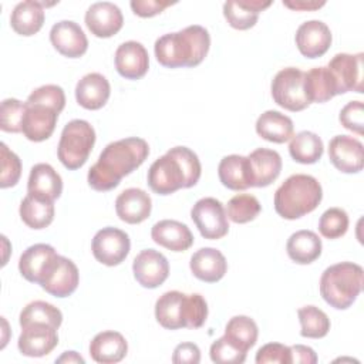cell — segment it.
Masks as SVG:
<instances>
[{
  "instance_id": "obj_1",
  "label": "cell",
  "mask_w": 364,
  "mask_h": 364,
  "mask_svg": "<svg viewBox=\"0 0 364 364\" xmlns=\"http://www.w3.org/2000/svg\"><path fill=\"white\" fill-rule=\"evenodd\" d=\"M149 155L145 139L129 136L109 142L88 171V185L98 192L117 188L121 179L144 164Z\"/></svg>"
},
{
  "instance_id": "obj_2",
  "label": "cell",
  "mask_w": 364,
  "mask_h": 364,
  "mask_svg": "<svg viewBox=\"0 0 364 364\" xmlns=\"http://www.w3.org/2000/svg\"><path fill=\"white\" fill-rule=\"evenodd\" d=\"M202 166L198 155L188 146H173L154 161L146 181L158 195H171L181 188H192L200 178Z\"/></svg>"
},
{
  "instance_id": "obj_3",
  "label": "cell",
  "mask_w": 364,
  "mask_h": 364,
  "mask_svg": "<svg viewBox=\"0 0 364 364\" xmlns=\"http://www.w3.org/2000/svg\"><path fill=\"white\" fill-rule=\"evenodd\" d=\"M210 47L208 30L199 24L188 26L176 33L156 38L154 51L158 63L168 68L196 67L203 61Z\"/></svg>"
},
{
  "instance_id": "obj_4",
  "label": "cell",
  "mask_w": 364,
  "mask_h": 364,
  "mask_svg": "<svg viewBox=\"0 0 364 364\" xmlns=\"http://www.w3.org/2000/svg\"><path fill=\"white\" fill-rule=\"evenodd\" d=\"M208 317L206 300L199 293L185 294L171 290L161 294L155 303V318L168 330L199 328Z\"/></svg>"
},
{
  "instance_id": "obj_5",
  "label": "cell",
  "mask_w": 364,
  "mask_h": 364,
  "mask_svg": "<svg viewBox=\"0 0 364 364\" xmlns=\"http://www.w3.org/2000/svg\"><path fill=\"white\" fill-rule=\"evenodd\" d=\"M321 198L323 189L314 176L294 173L274 192V210L283 219L294 220L313 212Z\"/></svg>"
},
{
  "instance_id": "obj_6",
  "label": "cell",
  "mask_w": 364,
  "mask_h": 364,
  "mask_svg": "<svg viewBox=\"0 0 364 364\" xmlns=\"http://www.w3.org/2000/svg\"><path fill=\"white\" fill-rule=\"evenodd\" d=\"M364 282L363 267L353 262L328 266L320 277V294L337 310L348 309L360 294Z\"/></svg>"
},
{
  "instance_id": "obj_7",
  "label": "cell",
  "mask_w": 364,
  "mask_h": 364,
  "mask_svg": "<svg viewBox=\"0 0 364 364\" xmlns=\"http://www.w3.org/2000/svg\"><path fill=\"white\" fill-rule=\"evenodd\" d=\"M95 144V131L85 119H73L61 131L57 146L60 162L70 171L81 168Z\"/></svg>"
},
{
  "instance_id": "obj_8",
  "label": "cell",
  "mask_w": 364,
  "mask_h": 364,
  "mask_svg": "<svg viewBox=\"0 0 364 364\" xmlns=\"http://www.w3.org/2000/svg\"><path fill=\"white\" fill-rule=\"evenodd\" d=\"M274 102L287 111H303L310 105L304 92V73L297 67L282 68L272 80Z\"/></svg>"
},
{
  "instance_id": "obj_9",
  "label": "cell",
  "mask_w": 364,
  "mask_h": 364,
  "mask_svg": "<svg viewBox=\"0 0 364 364\" xmlns=\"http://www.w3.org/2000/svg\"><path fill=\"white\" fill-rule=\"evenodd\" d=\"M80 282L78 267L68 257L55 255L40 276L38 284L54 297L71 296Z\"/></svg>"
},
{
  "instance_id": "obj_10",
  "label": "cell",
  "mask_w": 364,
  "mask_h": 364,
  "mask_svg": "<svg viewBox=\"0 0 364 364\" xmlns=\"http://www.w3.org/2000/svg\"><path fill=\"white\" fill-rule=\"evenodd\" d=\"M191 218L205 239H222L229 232L223 203L216 198H202L191 209Z\"/></svg>"
},
{
  "instance_id": "obj_11",
  "label": "cell",
  "mask_w": 364,
  "mask_h": 364,
  "mask_svg": "<svg viewBox=\"0 0 364 364\" xmlns=\"http://www.w3.org/2000/svg\"><path fill=\"white\" fill-rule=\"evenodd\" d=\"M129 236L112 226L102 228L92 239L91 250L97 262L105 266H117L125 260L129 253Z\"/></svg>"
},
{
  "instance_id": "obj_12",
  "label": "cell",
  "mask_w": 364,
  "mask_h": 364,
  "mask_svg": "<svg viewBox=\"0 0 364 364\" xmlns=\"http://www.w3.org/2000/svg\"><path fill=\"white\" fill-rule=\"evenodd\" d=\"M24 104L26 111L21 127L23 135L33 142H41L48 139L55 129L60 111L43 102L26 101Z\"/></svg>"
},
{
  "instance_id": "obj_13",
  "label": "cell",
  "mask_w": 364,
  "mask_h": 364,
  "mask_svg": "<svg viewBox=\"0 0 364 364\" xmlns=\"http://www.w3.org/2000/svg\"><path fill=\"white\" fill-rule=\"evenodd\" d=\"M327 68L334 78L337 94L363 92V53H338L328 61Z\"/></svg>"
},
{
  "instance_id": "obj_14",
  "label": "cell",
  "mask_w": 364,
  "mask_h": 364,
  "mask_svg": "<svg viewBox=\"0 0 364 364\" xmlns=\"http://www.w3.org/2000/svg\"><path fill=\"white\" fill-rule=\"evenodd\" d=\"M57 327L47 323H28L21 327L17 347L23 355L44 357L58 344Z\"/></svg>"
},
{
  "instance_id": "obj_15",
  "label": "cell",
  "mask_w": 364,
  "mask_h": 364,
  "mask_svg": "<svg viewBox=\"0 0 364 364\" xmlns=\"http://www.w3.org/2000/svg\"><path fill=\"white\" fill-rule=\"evenodd\" d=\"M135 280L145 289H156L169 276L168 259L155 249H145L132 262Z\"/></svg>"
},
{
  "instance_id": "obj_16",
  "label": "cell",
  "mask_w": 364,
  "mask_h": 364,
  "mask_svg": "<svg viewBox=\"0 0 364 364\" xmlns=\"http://www.w3.org/2000/svg\"><path fill=\"white\" fill-rule=\"evenodd\" d=\"M331 164L344 173H357L364 165L363 144L350 135H336L328 142Z\"/></svg>"
},
{
  "instance_id": "obj_17",
  "label": "cell",
  "mask_w": 364,
  "mask_h": 364,
  "mask_svg": "<svg viewBox=\"0 0 364 364\" xmlns=\"http://www.w3.org/2000/svg\"><path fill=\"white\" fill-rule=\"evenodd\" d=\"M296 46L301 55L307 58H317L327 53L331 46V31L321 20H309L296 30Z\"/></svg>"
},
{
  "instance_id": "obj_18",
  "label": "cell",
  "mask_w": 364,
  "mask_h": 364,
  "mask_svg": "<svg viewBox=\"0 0 364 364\" xmlns=\"http://www.w3.org/2000/svg\"><path fill=\"white\" fill-rule=\"evenodd\" d=\"M85 26L100 38H108L117 34L124 24L122 11L111 1L92 3L85 11Z\"/></svg>"
},
{
  "instance_id": "obj_19",
  "label": "cell",
  "mask_w": 364,
  "mask_h": 364,
  "mask_svg": "<svg viewBox=\"0 0 364 364\" xmlns=\"http://www.w3.org/2000/svg\"><path fill=\"white\" fill-rule=\"evenodd\" d=\"M50 41L60 54L68 58H78L88 48L85 33L73 20L57 21L50 30Z\"/></svg>"
},
{
  "instance_id": "obj_20",
  "label": "cell",
  "mask_w": 364,
  "mask_h": 364,
  "mask_svg": "<svg viewBox=\"0 0 364 364\" xmlns=\"http://www.w3.org/2000/svg\"><path fill=\"white\" fill-rule=\"evenodd\" d=\"M115 68L118 74L127 80L142 78L149 67V57L146 48L134 40L118 46L115 51Z\"/></svg>"
},
{
  "instance_id": "obj_21",
  "label": "cell",
  "mask_w": 364,
  "mask_h": 364,
  "mask_svg": "<svg viewBox=\"0 0 364 364\" xmlns=\"http://www.w3.org/2000/svg\"><path fill=\"white\" fill-rule=\"evenodd\" d=\"M250 185L256 188L269 186L277 179L282 171V158L279 152L269 148H257L247 156Z\"/></svg>"
},
{
  "instance_id": "obj_22",
  "label": "cell",
  "mask_w": 364,
  "mask_h": 364,
  "mask_svg": "<svg viewBox=\"0 0 364 364\" xmlns=\"http://www.w3.org/2000/svg\"><path fill=\"white\" fill-rule=\"evenodd\" d=\"M152 209L151 196L139 188H128L115 199L117 216L129 225H136L148 219Z\"/></svg>"
},
{
  "instance_id": "obj_23",
  "label": "cell",
  "mask_w": 364,
  "mask_h": 364,
  "mask_svg": "<svg viewBox=\"0 0 364 364\" xmlns=\"http://www.w3.org/2000/svg\"><path fill=\"white\" fill-rule=\"evenodd\" d=\"M152 240L172 252H185L193 245L191 229L178 220L164 219L156 222L151 229Z\"/></svg>"
},
{
  "instance_id": "obj_24",
  "label": "cell",
  "mask_w": 364,
  "mask_h": 364,
  "mask_svg": "<svg viewBox=\"0 0 364 364\" xmlns=\"http://www.w3.org/2000/svg\"><path fill=\"white\" fill-rule=\"evenodd\" d=\"M189 267L196 279L206 283H216L225 276L228 262L220 250L215 247H200L191 256Z\"/></svg>"
},
{
  "instance_id": "obj_25",
  "label": "cell",
  "mask_w": 364,
  "mask_h": 364,
  "mask_svg": "<svg viewBox=\"0 0 364 364\" xmlns=\"http://www.w3.org/2000/svg\"><path fill=\"white\" fill-rule=\"evenodd\" d=\"M111 94L108 80L100 73L85 74L75 85V100L85 109L102 108Z\"/></svg>"
},
{
  "instance_id": "obj_26",
  "label": "cell",
  "mask_w": 364,
  "mask_h": 364,
  "mask_svg": "<svg viewBox=\"0 0 364 364\" xmlns=\"http://www.w3.org/2000/svg\"><path fill=\"white\" fill-rule=\"evenodd\" d=\"M63 192V179L58 172L48 164H36L30 169L28 182H27V193L47 199L55 200L60 198Z\"/></svg>"
},
{
  "instance_id": "obj_27",
  "label": "cell",
  "mask_w": 364,
  "mask_h": 364,
  "mask_svg": "<svg viewBox=\"0 0 364 364\" xmlns=\"http://www.w3.org/2000/svg\"><path fill=\"white\" fill-rule=\"evenodd\" d=\"M128 351L125 337L112 330L98 333L90 343V355L95 363L114 364L119 363Z\"/></svg>"
},
{
  "instance_id": "obj_28",
  "label": "cell",
  "mask_w": 364,
  "mask_h": 364,
  "mask_svg": "<svg viewBox=\"0 0 364 364\" xmlns=\"http://www.w3.org/2000/svg\"><path fill=\"white\" fill-rule=\"evenodd\" d=\"M44 3L26 0L14 6L10 14V26L20 36H34L44 24Z\"/></svg>"
},
{
  "instance_id": "obj_29",
  "label": "cell",
  "mask_w": 364,
  "mask_h": 364,
  "mask_svg": "<svg viewBox=\"0 0 364 364\" xmlns=\"http://www.w3.org/2000/svg\"><path fill=\"white\" fill-rule=\"evenodd\" d=\"M270 4L272 1L263 0H229L223 4V16L230 27L247 30L257 23L260 11Z\"/></svg>"
},
{
  "instance_id": "obj_30",
  "label": "cell",
  "mask_w": 364,
  "mask_h": 364,
  "mask_svg": "<svg viewBox=\"0 0 364 364\" xmlns=\"http://www.w3.org/2000/svg\"><path fill=\"white\" fill-rule=\"evenodd\" d=\"M321 239L313 230L301 229L290 235L286 250L289 257L299 264H310L321 255Z\"/></svg>"
},
{
  "instance_id": "obj_31",
  "label": "cell",
  "mask_w": 364,
  "mask_h": 364,
  "mask_svg": "<svg viewBox=\"0 0 364 364\" xmlns=\"http://www.w3.org/2000/svg\"><path fill=\"white\" fill-rule=\"evenodd\" d=\"M294 131L293 121L274 109L264 111L256 121V132L259 136L269 142L283 144L291 139Z\"/></svg>"
},
{
  "instance_id": "obj_32",
  "label": "cell",
  "mask_w": 364,
  "mask_h": 364,
  "mask_svg": "<svg viewBox=\"0 0 364 364\" xmlns=\"http://www.w3.org/2000/svg\"><path fill=\"white\" fill-rule=\"evenodd\" d=\"M218 176L222 185L232 191H245L252 186L247 158L242 155L223 156L218 166Z\"/></svg>"
},
{
  "instance_id": "obj_33",
  "label": "cell",
  "mask_w": 364,
  "mask_h": 364,
  "mask_svg": "<svg viewBox=\"0 0 364 364\" xmlns=\"http://www.w3.org/2000/svg\"><path fill=\"white\" fill-rule=\"evenodd\" d=\"M55 255V249L47 243H36L28 246L18 259V270L21 276L27 282L38 283L46 266Z\"/></svg>"
},
{
  "instance_id": "obj_34",
  "label": "cell",
  "mask_w": 364,
  "mask_h": 364,
  "mask_svg": "<svg viewBox=\"0 0 364 364\" xmlns=\"http://www.w3.org/2000/svg\"><path fill=\"white\" fill-rule=\"evenodd\" d=\"M304 92L309 102H327L337 95L334 78L327 67H314L304 73Z\"/></svg>"
},
{
  "instance_id": "obj_35",
  "label": "cell",
  "mask_w": 364,
  "mask_h": 364,
  "mask_svg": "<svg viewBox=\"0 0 364 364\" xmlns=\"http://www.w3.org/2000/svg\"><path fill=\"white\" fill-rule=\"evenodd\" d=\"M20 218L31 229H44L54 219V202L28 195L20 203Z\"/></svg>"
},
{
  "instance_id": "obj_36",
  "label": "cell",
  "mask_w": 364,
  "mask_h": 364,
  "mask_svg": "<svg viewBox=\"0 0 364 364\" xmlns=\"http://www.w3.org/2000/svg\"><path fill=\"white\" fill-rule=\"evenodd\" d=\"M324 151L321 138L311 131H301L291 136L289 144L290 156L299 164H314L317 162Z\"/></svg>"
},
{
  "instance_id": "obj_37",
  "label": "cell",
  "mask_w": 364,
  "mask_h": 364,
  "mask_svg": "<svg viewBox=\"0 0 364 364\" xmlns=\"http://www.w3.org/2000/svg\"><path fill=\"white\" fill-rule=\"evenodd\" d=\"M257 324L247 316L232 317L225 327V337L237 348L247 353L257 341Z\"/></svg>"
},
{
  "instance_id": "obj_38",
  "label": "cell",
  "mask_w": 364,
  "mask_h": 364,
  "mask_svg": "<svg viewBox=\"0 0 364 364\" xmlns=\"http://www.w3.org/2000/svg\"><path fill=\"white\" fill-rule=\"evenodd\" d=\"M300 321V336L307 338H321L330 330L328 316L316 306H304L297 310Z\"/></svg>"
},
{
  "instance_id": "obj_39",
  "label": "cell",
  "mask_w": 364,
  "mask_h": 364,
  "mask_svg": "<svg viewBox=\"0 0 364 364\" xmlns=\"http://www.w3.org/2000/svg\"><path fill=\"white\" fill-rule=\"evenodd\" d=\"M20 327L28 323H47L54 327H60L63 323V313L51 303L43 300H34L28 303L20 313Z\"/></svg>"
},
{
  "instance_id": "obj_40",
  "label": "cell",
  "mask_w": 364,
  "mask_h": 364,
  "mask_svg": "<svg viewBox=\"0 0 364 364\" xmlns=\"http://www.w3.org/2000/svg\"><path fill=\"white\" fill-rule=\"evenodd\" d=\"M262 206L256 196L250 193H237L229 199L226 206L228 219L235 223H247L260 213Z\"/></svg>"
},
{
  "instance_id": "obj_41",
  "label": "cell",
  "mask_w": 364,
  "mask_h": 364,
  "mask_svg": "<svg viewBox=\"0 0 364 364\" xmlns=\"http://www.w3.org/2000/svg\"><path fill=\"white\" fill-rule=\"evenodd\" d=\"M348 229V215L341 208H330L320 216L318 230L327 239H338Z\"/></svg>"
},
{
  "instance_id": "obj_42",
  "label": "cell",
  "mask_w": 364,
  "mask_h": 364,
  "mask_svg": "<svg viewBox=\"0 0 364 364\" xmlns=\"http://www.w3.org/2000/svg\"><path fill=\"white\" fill-rule=\"evenodd\" d=\"M26 104L17 98H6L0 107V128L4 132H21Z\"/></svg>"
},
{
  "instance_id": "obj_43",
  "label": "cell",
  "mask_w": 364,
  "mask_h": 364,
  "mask_svg": "<svg viewBox=\"0 0 364 364\" xmlns=\"http://www.w3.org/2000/svg\"><path fill=\"white\" fill-rule=\"evenodd\" d=\"M209 354L210 360L218 364H242L246 360V353L237 348L225 336L212 343Z\"/></svg>"
},
{
  "instance_id": "obj_44",
  "label": "cell",
  "mask_w": 364,
  "mask_h": 364,
  "mask_svg": "<svg viewBox=\"0 0 364 364\" xmlns=\"http://www.w3.org/2000/svg\"><path fill=\"white\" fill-rule=\"evenodd\" d=\"M1 151V176H0V186L1 188H10L14 186L20 176H21V161L20 158L9 149V146L1 142L0 144Z\"/></svg>"
},
{
  "instance_id": "obj_45",
  "label": "cell",
  "mask_w": 364,
  "mask_h": 364,
  "mask_svg": "<svg viewBox=\"0 0 364 364\" xmlns=\"http://www.w3.org/2000/svg\"><path fill=\"white\" fill-rule=\"evenodd\" d=\"M27 101L43 102V104L57 108L61 112L65 107V94L60 85L47 84V85H41V87L33 90L31 94L27 97Z\"/></svg>"
},
{
  "instance_id": "obj_46",
  "label": "cell",
  "mask_w": 364,
  "mask_h": 364,
  "mask_svg": "<svg viewBox=\"0 0 364 364\" xmlns=\"http://www.w3.org/2000/svg\"><path fill=\"white\" fill-rule=\"evenodd\" d=\"M257 364H291L290 347L280 343H267L256 353Z\"/></svg>"
},
{
  "instance_id": "obj_47",
  "label": "cell",
  "mask_w": 364,
  "mask_h": 364,
  "mask_svg": "<svg viewBox=\"0 0 364 364\" xmlns=\"http://www.w3.org/2000/svg\"><path fill=\"white\" fill-rule=\"evenodd\" d=\"M341 125L358 135L363 134L364 128V114H363V102L361 101H350L347 102L338 115Z\"/></svg>"
},
{
  "instance_id": "obj_48",
  "label": "cell",
  "mask_w": 364,
  "mask_h": 364,
  "mask_svg": "<svg viewBox=\"0 0 364 364\" xmlns=\"http://www.w3.org/2000/svg\"><path fill=\"white\" fill-rule=\"evenodd\" d=\"M175 4L173 1H161V0H132L129 3L134 14L139 17H152L162 13L168 6Z\"/></svg>"
},
{
  "instance_id": "obj_49",
  "label": "cell",
  "mask_w": 364,
  "mask_h": 364,
  "mask_svg": "<svg viewBox=\"0 0 364 364\" xmlns=\"http://www.w3.org/2000/svg\"><path fill=\"white\" fill-rule=\"evenodd\" d=\"M200 361V350L193 343H181L175 347L172 363L175 364H198Z\"/></svg>"
},
{
  "instance_id": "obj_50",
  "label": "cell",
  "mask_w": 364,
  "mask_h": 364,
  "mask_svg": "<svg viewBox=\"0 0 364 364\" xmlns=\"http://www.w3.org/2000/svg\"><path fill=\"white\" fill-rule=\"evenodd\" d=\"M290 354H291V363L296 364H314L317 363V354L311 347L303 346V344H296L290 347Z\"/></svg>"
},
{
  "instance_id": "obj_51",
  "label": "cell",
  "mask_w": 364,
  "mask_h": 364,
  "mask_svg": "<svg viewBox=\"0 0 364 364\" xmlns=\"http://www.w3.org/2000/svg\"><path fill=\"white\" fill-rule=\"evenodd\" d=\"M324 4L326 1H317V0H283V6L291 10H301V11L317 10Z\"/></svg>"
},
{
  "instance_id": "obj_52",
  "label": "cell",
  "mask_w": 364,
  "mask_h": 364,
  "mask_svg": "<svg viewBox=\"0 0 364 364\" xmlns=\"http://www.w3.org/2000/svg\"><path fill=\"white\" fill-rule=\"evenodd\" d=\"M55 363H81V364H84V358L75 351H65V353H63V355H60L55 360Z\"/></svg>"
}]
</instances>
